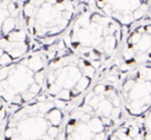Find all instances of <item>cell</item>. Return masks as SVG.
<instances>
[{
  "mask_svg": "<svg viewBox=\"0 0 151 140\" xmlns=\"http://www.w3.org/2000/svg\"><path fill=\"white\" fill-rule=\"evenodd\" d=\"M2 9V7H1V1H0V9Z\"/></svg>",
  "mask_w": 151,
  "mask_h": 140,
  "instance_id": "cell-16",
  "label": "cell"
},
{
  "mask_svg": "<svg viewBox=\"0 0 151 140\" xmlns=\"http://www.w3.org/2000/svg\"><path fill=\"white\" fill-rule=\"evenodd\" d=\"M121 81L120 96L125 111L140 117L151 108V63L139 65L125 75L119 76Z\"/></svg>",
  "mask_w": 151,
  "mask_h": 140,
  "instance_id": "cell-5",
  "label": "cell"
},
{
  "mask_svg": "<svg viewBox=\"0 0 151 140\" xmlns=\"http://www.w3.org/2000/svg\"><path fill=\"white\" fill-rule=\"evenodd\" d=\"M134 140H142V137H141L140 135H137L136 137H134Z\"/></svg>",
  "mask_w": 151,
  "mask_h": 140,
  "instance_id": "cell-12",
  "label": "cell"
},
{
  "mask_svg": "<svg viewBox=\"0 0 151 140\" xmlns=\"http://www.w3.org/2000/svg\"><path fill=\"white\" fill-rule=\"evenodd\" d=\"M105 139V133L104 132H99L96 135H93V140H104Z\"/></svg>",
  "mask_w": 151,
  "mask_h": 140,
  "instance_id": "cell-10",
  "label": "cell"
},
{
  "mask_svg": "<svg viewBox=\"0 0 151 140\" xmlns=\"http://www.w3.org/2000/svg\"><path fill=\"white\" fill-rule=\"evenodd\" d=\"M147 19L151 20V5H150V9H149V14H148V17H147Z\"/></svg>",
  "mask_w": 151,
  "mask_h": 140,
  "instance_id": "cell-13",
  "label": "cell"
},
{
  "mask_svg": "<svg viewBox=\"0 0 151 140\" xmlns=\"http://www.w3.org/2000/svg\"><path fill=\"white\" fill-rule=\"evenodd\" d=\"M47 57L40 49L0 67V98L9 114L35 100L44 90Z\"/></svg>",
  "mask_w": 151,
  "mask_h": 140,
  "instance_id": "cell-4",
  "label": "cell"
},
{
  "mask_svg": "<svg viewBox=\"0 0 151 140\" xmlns=\"http://www.w3.org/2000/svg\"><path fill=\"white\" fill-rule=\"evenodd\" d=\"M7 116H9V112L6 110V107H5V104L3 103L2 99L0 98V140L2 137V130Z\"/></svg>",
  "mask_w": 151,
  "mask_h": 140,
  "instance_id": "cell-8",
  "label": "cell"
},
{
  "mask_svg": "<svg viewBox=\"0 0 151 140\" xmlns=\"http://www.w3.org/2000/svg\"><path fill=\"white\" fill-rule=\"evenodd\" d=\"M2 36V30H1V27H0V38Z\"/></svg>",
  "mask_w": 151,
  "mask_h": 140,
  "instance_id": "cell-15",
  "label": "cell"
},
{
  "mask_svg": "<svg viewBox=\"0 0 151 140\" xmlns=\"http://www.w3.org/2000/svg\"><path fill=\"white\" fill-rule=\"evenodd\" d=\"M47 134H48V135H50L51 137L55 138L57 135H58V128H57L56 125H51V127L48 128Z\"/></svg>",
  "mask_w": 151,
  "mask_h": 140,
  "instance_id": "cell-9",
  "label": "cell"
},
{
  "mask_svg": "<svg viewBox=\"0 0 151 140\" xmlns=\"http://www.w3.org/2000/svg\"><path fill=\"white\" fill-rule=\"evenodd\" d=\"M87 1H89V2H90V1H91V0H87Z\"/></svg>",
  "mask_w": 151,
  "mask_h": 140,
  "instance_id": "cell-18",
  "label": "cell"
},
{
  "mask_svg": "<svg viewBox=\"0 0 151 140\" xmlns=\"http://www.w3.org/2000/svg\"><path fill=\"white\" fill-rule=\"evenodd\" d=\"M91 7L128 30L148 17L151 0H91Z\"/></svg>",
  "mask_w": 151,
  "mask_h": 140,
  "instance_id": "cell-7",
  "label": "cell"
},
{
  "mask_svg": "<svg viewBox=\"0 0 151 140\" xmlns=\"http://www.w3.org/2000/svg\"><path fill=\"white\" fill-rule=\"evenodd\" d=\"M119 51L120 59H115V65L120 75L151 63V20L146 18L129 28Z\"/></svg>",
  "mask_w": 151,
  "mask_h": 140,
  "instance_id": "cell-6",
  "label": "cell"
},
{
  "mask_svg": "<svg viewBox=\"0 0 151 140\" xmlns=\"http://www.w3.org/2000/svg\"><path fill=\"white\" fill-rule=\"evenodd\" d=\"M21 7L28 36L37 44L50 45L92 7L87 0H25Z\"/></svg>",
  "mask_w": 151,
  "mask_h": 140,
  "instance_id": "cell-3",
  "label": "cell"
},
{
  "mask_svg": "<svg viewBox=\"0 0 151 140\" xmlns=\"http://www.w3.org/2000/svg\"><path fill=\"white\" fill-rule=\"evenodd\" d=\"M19 1H21V2H23V1H25V0H19Z\"/></svg>",
  "mask_w": 151,
  "mask_h": 140,
  "instance_id": "cell-17",
  "label": "cell"
},
{
  "mask_svg": "<svg viewBox=\"0 0 151 140\" xmlns=\"http://www.w3.org/2000/svg\"><path fill=\"white\" fill-rule=\"evenodd\" d=\"M54 47L56 55L47 60L44 90L49 100L62 101L67 109L97 79V71L88 60L66 47L62 38L55 41Z\"/></svg>",
  "mask_w": 151,
  "mask_h": 140,
  "instance_id": "cell-2",
  "label": "cell"
},
{
  "mask_svg": "<svg viewBox=\"0 0 151 140\" xmlns=\"http://www.w3.org/2000/svg\"><path fill=\"white\" fill-rule=\"evenodd\" d=\"M42 140H54V138L51 137L50 135H48V134H45L44 136H42Z\"/></svg>",
  "mask_w": 151,
  "mask_h": 140,
  "instance_id": "cell-11",
  "label": "cell"
},
{
  "mask_svg": "<svg viewBox=\"0 0 151 140\" xmlns=\"http://www.w3.org/2000/svg\"><path fill=\"white\" fill-rule=\"evenodd\" d=\"M66 140H73V138L71 137V135H69L68 137H67V139H66Z\"/></svg>",
  "mask_w": 151,
  "mask_h": 140,
  "instance_id": "cell-14",
  "label": "cell"
},
{
  "mask_svg": "<svg viewBox=\"0 0 151 140\" xmlns=\"http://www.w3.org/2000/svg\"><path fill=\"white\" fill-rule=\"evenodd\" d=\"M127 29L97 9L80 14L63 34V42L73 53L103 72L117 58Z\"/></svg>",
  "mask_w": 151,
  "mask_h": 140,
  "instance_id": "cell-1",
  "label": "cell"
}]
</instances>
